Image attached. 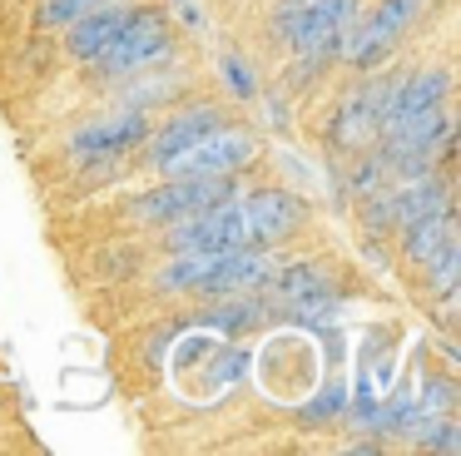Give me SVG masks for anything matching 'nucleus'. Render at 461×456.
Here are the masks:
<instances>
[{"label":"nucleus","instance_id":"f257e3e1","mask_svg":"<svg viewBox=\"0 0 461 456\" xmlns=\"http://www.w3.org/2000/svg\"><path fill=\"white\" fill-rule=\"evenodd\" d=\"M278 273L263 248H229V253H174V263L159 273L164 293H203V297H243L268 287Z\"/></svg>","mask_w":461,"mask_h":456},{"label":"nucleus","instance_id":"f03ea898","mask_svg":"<svg viewBox=\"0 0 461 456\" xmlns=\"http://www.w3.org/2000/svg\"><path fill=\"white\" fill-rule=\"evenodd\" d=\"M169 50H174L169 15H164L159 5H140V10H130V20L120 25V35L110 40V50L90 59V69H95V75H104V79L144 75V69H154Z\"/></svg>","mask_w":461,"mask_h":456},{"label":"nucleus","instance_id":"7ed1b4c3","mask_svg":"<svg viewBox=\"0 0 461 456\" xmlns=\"http://www.w3.org/2000/svg\"><path fill=\"white\" fill-rule=\"evenodd\" d=\"M258 159V139L249 134L243 124H229L223 119L219 129H209L203 139H194L189 149L159 164L164 178H199V174H243V169Z\"/></svg>","mask_w":461,"mask_h":456},{"label":"nucleus","instance_id":"20e7f679","mask_svg":"<svg viewBox=\"0 0 461 456\" xmlns=\"http://www.w3.org/2000/svg\"><path fill=\"white\" fill-rule=\"evenodd\" d=\"M357 0H308L298 10H283L278 25H283V40L298 59H322V55H338L348 25L357 20Z\"/></svg>","mask_w":461,"mask_h":456},{"label":"nucleus","instance_id":"39448f33","mask_svg":"<svg viewBox=\"0 0 461 456\" xmlns=\"http://www.w3.org/2000/svg\"><path fill=\"white\" fill-rule=\"evenodd\" d=\"M239 194V174H199V178H164L159 188L134 198L140 223H179V218L203 214L209 204Z\"/></svg>","mask_w":461,"mask_h":456},{"label":"nucleus","instance_id":"423d86ee","mask_svg":"<svg viewBox=\"0 0 461 456\" xmlns=\"http://www.w3.org/2000/svg\"><path fill=\"white\" fill-rule=\"evenodd\" d=\"M421 10H427V0H382L372 15H362V20H352V25H348L338 55L348 59V65H357V69L382 65V55L407 35L411 20H417Z\"/></svg>","mask_w":461,"mask_h":456},{"label":"nucleus","instance_id":"0eeeda50","mask_svg":"<svg viewBox=\"0 0 461 456\" xmlns=\"http://www.w3.org/2000/svg\"><path fill=\"white\" fill-rule=\"evenodd\" d=\"M397 79L402 75H382V79H367L362 89H352L338 109V124H332V139L342 149H362L372 139H382V124H387V105L397 95Z\"/></svg>","mask_w":461,"mask_h":456},{"label":"nucleus","instance_id":"6e6552de","mask_svg":"<svg viewBox=\"0 0 461 456\" xmlns=\"http://www.w3.org/2000/svg\"><path fill=\"white\" fill-rule=\"evenodd\" d=\"M149 134H154L149 109H124V114L85 124L80 134L70 139V154L85 159V164H95V159H124V154H134V149H144Z\"/></svg>","mask_w":461,"mask_h":456},{"label":"nucleus","instance_id":"1a4fd4ad","mask_svg":"<svg viewBox=\"0 0 461 456\" xmlns=\"http://www.w3.org/2000/svg\"><path fill=\"white\" fill-rule=\"evenodd\" d=\"M239 204H243V218H249V243L253 248L283 243V238H293L303 228V218H308L303 198L288 194V188H253V194H239Z\"/></svg>","mask_w":461,"mask_h":456},{"label":"nucleus","instance_id":"9d476101","mask_svg":"<svg viewBox=\"0 0 461 456\" xmlns=\"http://www.w3.org/2000/svg\"><path fill=\"white\" fill-rule=\"evenodd\" d=\"M223 119H229V114H223L219 105H189V109H179L174 119H164L159 134L144 139V144H149V164H154V169L169 164V159L179 154V149H189L194 139H203L209 129H219Z\"/></svg>","mask_w":461,"mask_h":456},{"label":"nucleus","instance_id":"9b49d317","mask_svg":"<svg viewBox=\"0 0 461 456\" xmlns=\"http://www.w3.org/2000/svg\"><path fill=\"white\" fill-rule=\"evenodd\" d=\"M130 10L134 5H114V0L85 10L80 20H70V25H65V50H70L80 65H90L95 55H104V50H110V40L120 35V25L130 20Z\"/></svg>","mask_w":461,"mask_h":456},{"label":"nucleus","instance_id":"f8f14e48","mask_svg":"<svg viewBox=\"0 0 461 456\" xmlns=\"http://www.w3.org/2000/svg\"><path fill=\"white\" fill-rule=\"evenodd\" d=\"M268 287H273V303H283L288 313H303V317L332 313V303H338L332 283L318 273V268H288V273H273Z\"/></svg>","mask_w":461,"mask_h":456},{"label":"nucleus","instance_id":"ddd939ff","mask_svg":"<svg viewBox=\"0 0 461 456\" xmlns=\"http://www.w3.org/2000/svg\"><path fill=\"white\" fill-rule=\"evenodd\" d=\"M447 95H451V75H447V69H427V75L397 79V95H392V105H387V124H382V134H387V129H402L407 119H417L421 109L447 105Z\"/></svg>","mask_w":461,"mask_h":456},{"label":"nucleus","instance_id":"4468645a","mask_svg":"<svg viewBox=\"0 0 461 456\" xmlns=\"http://www.w3.org/2000/svg\"><path fill=\"white\" fill-rule=\"evenodd\" d=\"M451 233H456L451 228V208L447 214H431V218H417V223H402V253H407V263H427Z\"/></svg>","mask_w":461,"mask_h":456},{"label":"nucleus","instance_id":"2eb2a0df","mask_svg":"<svg viewBox=\"0 0 461 456\" xmlns=\"http://www.w3.org/2000/svg\"><path fill=\"white\" fill-rule=\"evenodd\" d=\"M456 263H461V248H456V233H451L447 243L421 263V287H427V293H451V283H456Z\"/></svg>","mask_w":461,"mask_h":456},{"label":"nucleus","instance_id":"dca6fc26","mask_svg":"<svg viewBox=\"0 0 461 456\" xmlns=\"http://www.w3.org/2000/svg\"><path fill=\"white\" fill-rule=\"evenodd\" d=\"M95 5H104V0H45V5H41V25L60 30V25L80 20L85 10H95Z\"/></svg>","mask_w":461,"mask_h":456},{"label":"nucleus","instance_id":"f3484780","mask_svg":"<svg viewBox=\"0 0 461 456\" xmlns=\"http://www.w3.org/2000/svg\"><path fill=\"white\" fill-rule=\"evenodd\" d=\"M223 75H229V89H233L239 99H253V75L243 69L239 55H223Z\"/></svg>","mask_w":461,"mask_h":456}]
</instances>
